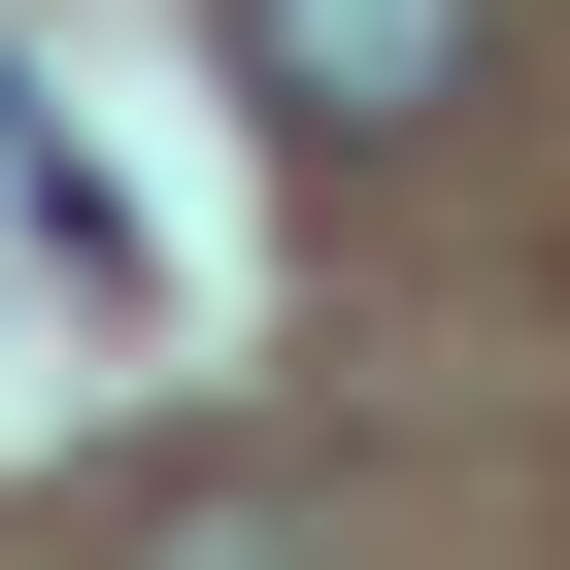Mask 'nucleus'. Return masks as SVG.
Instances as JSON below:
<instances>
[{"instance_id": "nucleus-1", "label": "nucleus", "mask_w": 570, "mask_h": 570, "mask_svg": "<svg viewBox=\"0 0 570 570\" xmlns=\"http://www.w3.org/2000/svg\"><path fill=\"white\" fill-rule=\"evenodd\" d=\"M235 68H268V135H470L503 0H235Z\"/></svg>"}]
</instances>
